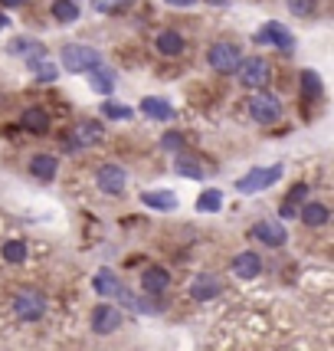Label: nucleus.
I'll use <instances>...</instances> for the list:
<instances>
[{"label":"nucleus","mask_w":334,"mask_h":351,"mask_svg":"<svg viewBox=\"0 0 334 351\" xmlns=\"http://www.w3.org/2000/svg\"><path fill=\"white\" fill-rule=\"evenodd\" d=\"M62 66H66V73H92V69H99L102 66V56H99V49L95 46H86V43H66L62 46Z\"/></svg>","instance_id":"f257e3e1"},{"label":"nucleus","mask_w":334,"mask_h":351,"mask_svg":"<svg viewBox=\"0 0 334 351\" xmlns=\"http://www.w3.org/2000/svg\"><path fill=\"white\" fill-rule=\"evenodd\" d=\"M14 312H16V319H23V322H40L46 315V295L40 289H33V286L20 289L14 295Z\"/></svg>","instance_id":"f03ea898"},{"label":"nucleus","mask_w":334,"mask_h":351,"mask_svg":"<svg viewBox=\"0 0 334 351\" xmlns=\"http://www.w3.org/2000/svg\"><path fill=\"white\" fill-rule=\"evenodd\" d=\"M282 165H272V168H253L249 174H243L240 181H236V191L240 194H256V191H266V187H272L279 178H282Z\"/></svg>","instance_id":"7ed1b4c3"},{"label":"nucleus","mask_w":334,"mask_h":351,"mask_svg":"<svg viewBox=\"0 0 334 351\" xmlns=\"http://www.w3.org/2000/svg\"><path fill=\"white\" fill-rule=\"evenodd\" d=\"M249 115H253L259 125H272L282 119V102L275 99L272 92H256L253 102H249Z\"/></svg>","instance_id":"20e7f679"},{"label":"nucleus","mask_w":334,"mask_h":351,"mask_svg":"<svg viewBox=\"0 0 334 351\" xmlns=\"http://www.w3.org/2000/svg\"><path fill=\"white\" fill-rule=\"evenodd\" d=\"M236 76H240V82L249 86V89H262V86L269 82V62L262 60V56H246V60H240Z\"/></svg>","instance_id":"39448f33"},{"label":"nucleus","mask_w":334,"mask_h":351,"mask_svg":"<svg viewBox=\"0 0 334 351\" xmlns=\"http://www.w3.org/2000/svg\"><path fill=\"white\" fill-rule=\"evenodd\" d=\"M207 62H210L216 73L229 76V73L240 69V49L233 43H213L210 49H207Z\"/></svg>","instance_id":"423d86ee"},{"label":"nucleus","mask_w":334,"mask_h":351,"mask_svg":"<svg viewBox=\"0 0 334 351\" xmlns=\"http://www.w3.org/2000/svg\"><path fill=\"white\" fill-rule=\"evenodd\" d=\"M253 40H256V46H279V49H285V53H289L292 46H295L292 33L285 30L279 20H269V23H266V27H262V30H259Z\"/></svg>","instance_id":"0eeeda50"},{"label":"nucleus","mask_w":334,"mask_h":351,"mask_svg":"<svg viewBox=\"0 0 334 351\" xmlns=\"http://www.w3.org/2000/svg\"><path fill=\"white\" fill-rule=\"evenodd\" d=\"M95 184H99V191H105V194H122L125 187H128V171L122 165H102L99 174H95Z\"/></svg>","instance_id":"6e6552de"},{"label":"nucleus","mask_w":334,"mask_h":351,"mask_svg":"<svg viewBox=\"0 0 334 351\" xmlns=\"http://www.w3.org/2000/svg\"><path fill=\"white\" fill-rule=\"evenodd\" d=\"M69 135H73L69 138V145H73V148H89V145H99L105 132H102V125L95 122V119H86V122H79Z\"/></svg>","instance_id":"1a4fd4ad"},{"label":"nucleus","mask_w":334,"mask_h":351,"mask_svg":"<svg viewBox=\"0 0 334 351\" xmlns=\"http://www.w3.org/2000/svg\"><path fill=\"white\" fill-rule=\"evenodd\" d=\"M253 237L262 240L266 246H282L289 240V233H285V223L282 220H259L256 227H253Z\"/></svg>","instance_id":"9d476101"},{"label":"nucleus","mask_w":334,"mask_h":351,"mask_svg":"<svg viewBox=\"0 0 334 351\" xmlns=\"http://www.w3.org/2000/svg\"><path fill=\"white\" fill-rule=\"evenodd\" d=\"M118 325H122V308L95 306V312H92V328H95L99 335H112Z\"/></svg>","instance_id":"9b49d317"},{"label":"nucleus","mask_w":334,"mask_h":351,"mask_svg":"<svg viewBox=\"0 0 334 351\" xmlns=\"http://www.w3.org/2000/svg\"><path fill=\"white\" fill-rule=\"evenodd\" d=\"M229 266H233V273L240 276V279H256V276L262 273V260H259L253 250H243V253H236Z\"/></svg>","instance_id":"f8f14e48"},{"label":"nucleus","mask_w":334,"mask_h":351,"mask_svg":"<svg viewBox=\"0 0 334 351\" xmlns=\"http://www.w3.org/2000/svg\"><path fill=\"white\" fill-rule=\"evenodd\" d=\"M20 128L30 132V135H46V132H49V115H46V108L30 106L23 115H20Z\"/></svg>","instance_id":"ddd939ff"},{"label":"nucleus","mask_w":334,"mask_h":351,"mask_svg":"<svg viewBox=\"0 0 334 351\" xmlns=\"http://www.w3.org/2000/svg\"><path fill=\"white\" fill-rule=\"evenodd\" d=\"M14 56H27V60H46V49H43V43L40 40H30V36H16L14 43L7 46Z\"/></svg>","instance_id":"4468645a"},{"label":"nucleus","mask_w":334,"mask_h":351,"mask_svg":"<svg viewBox=\"0 0 334 351\" xmlns=\"http://www.w3.org/2000/svg\"><path fill=\"white\" fill-rule=\"evenodd\" d=\"M190 295L197 299V302H207V299H213V295H220V279L216 276H197L194 282H190Z\"/></svg>","instance_id":"2eb2a0df"},{"label":"nucleus","mask_w":334,"mask_h":351,"mask_svg":"<svg viewBox=\"0 0 334 351\" xmlns=\"http://www.w3.org/2000/svg\"><path fill=\"white\" fill-rule=\"evenodd\" d=\"M89 79H92V89L99 92V95H112V92H115V86H118V76H115V69H108V66H99V69H92Z\"/></svg>","instance_id":"dca6fc26"},{"label":"nucleus","mask_w":334,"mask_h":351,"mask_svg":"<svg viewBox=\"0 0 334 351\" xmlns=\"http://www.w3.org/2000/svg\"><path fill=\"white\" fill-rule=\"evenodd\" d=\"M154 46H157L161 56H181L183 53V36L177 30H161L157 33V40H154Z\"/></svg>","instance_id":"f3484780"},{"label":"nucleus","mask_w":334,"mask_h":351,"mask_svg":"<svg viewBox=\"0 0 334 351\" xmlns=\"http://www.w3.org/2000/svg\"><path fill=\"white\" fill-rule=\"evenodd\" d=\"M141 286H144L148 295H157V292H164L170 286V276L161 266H151V269H144V276H141Z\"/></svg>","instance_id":"a211bd4d"},{"label":"nucleus","mask_w":334,"mask_h":351,"mask_svg":"<svg viewBox=\"0 0 334 351\" xmlns=\"http://www.w3.org/2000/svg\"><path fill=\"white\" fill-rule=\"evenodd\" d=\"M92 289L99 292V295H118L122 292V279L112 273V269H99L95 279H92Z\"/></svg>","instance_id":"6ab92c4d"},{"label":"nucleus","mask_w":334,"mask_h":351,"mask_svg":"<svg viewBox=\"0 0 334 351\" xmlns=\"http://www.w3.org/2000/svg\"><path fill=\"white\" fill-rule=\"evenodd\" d=\"M298 217H302L308 227H324V223L331 220V210H328L324 204H318V200H311V204H305L302 210H298Z\"/></svg>","instance_id":"aec40b11"},{"label":"nucleus","mask_w":334,"mask_h":351,"mask_svg":"<svg viewBox=\"0 0 334 351\" xmlns=\"http://www.w3.org/2000/svg\"><path fill=\"white\" fill-rule=\"evenodd\" d=\"M141 112H144L148 119H157V122H170V119H174L170 102H167V99H151V95L141 102Z\"/></svg>","instance_id":"412c9836"},{"label":"nucleus","mask_w":334,"mask_h":351,"mask_svg":"<svg viewBox=\"0 0 334 351\" xmlns=\"http://www.w3.org/2000/svg\"><path fill=\"white\" fill-rule=\"evenodd\" d=\"M141 204L151 207V210H174L177 207V197L170 191H144L141 194Z\"/></svg>","instance_id":"4be33fe9"},{"label":"nucleus","mask_w":334,"mask_h":351,"mask_svg":"<svg viewBox=\"0 0 334 351\" xmlns=\"http://www.w3.org/2000/svg\"><path fill=\"white\" fill-rule=\"evenodd\" d=\"M56 168H60V161H56L53 154H36L30 161V171L40 181H53V178H56Z\"/></svg>","instance_id":"5701e85b"},{"label":"nucleus","mask_w":334,"mask_h":351,"mask_svg":"<svg viewBox=\"0 0 334 351\" xmlns=\"http://www.w3.org/2000/svg\"><path fill=\"white\" fill-rule=\"evenodd\" d=\"M308 197V187L305 184H295L292 187V194H289V200L282 204V220H289V217H298V204Z\"/></svg>","instance_id":"b1692460"},{"label":"nucleus","mask_w":334,"mask_h":351,"mask_svg":"<svg viewBox=\"0 0 334 351\" xmlns=\"http://www.w3.org/2000/svg\"><path fill=\"white\" fill-rule=\"evenodd\" d=\"M53 16L60 23H73V20H79V3L76 0H53Z\"/></svg>","instance_id":"393cba45"},{"label":"nucleus","mask_w":334,"mask_h":351,"mask_svg":"<svg viewBox=\"0 0 334 351\" xmlns=\"http://www.w3.org/2000/svg\"><path fill=\"white\" fill-rule=\"evenodd\" d=\"M0 253H3V260H7V263H14V266H20V263L27 260V243H23V240H7Z\"/></svg>","instance_id":"a878e982"},{"label":"nucleus","mask_w":334,"mask_h":351,"mask_svg":"<svg viewBox=\"0 0 334 351\" xmlns=\"http://www.w3.org/2000/svg\"><path fill=\"white\" fill-rule=\"evenodd\" d=\"M30 69H33V76H36V82H56V76H60V69L46 60H33Z\"/></svg>","instance_id":"bb28decb"},{"label":"nucleus","mask_w":334,"mask_h":351,"mask_svg":"<svg viewBox=\"0 0 334 351\" xmlns=\"http://www.w3.org/2000/svg\"><path fill=\"white\" fill-rule=\"evenodd\" d=\"M223 207V194L220 191H203L197 197V210H203V214H216Z\"/></svg>","instance_id":"cd10ccee"},{"label":"nucleus","mask_w":334,"mask_h":351,"mask_svg":"<svg viewBox=\"0 0 334 351\" xmlns=\"http://www.w3.org/2000/svg\"><path fill=\"white\" fill-rule=\"evenodd\" d=\"M102 115H105V119H115V122H128V119H131V115H135V108H128V106H122V102H105V106H102Z\"/></svg>","instance_id":"c85d7f7f"},{"label":"nucleus","mask_w":334,"mask_h":351,"mask_svg":"<svg viewBox=\"0 0 334 351\" xmlns=\"http://www.w3.org/2000/svg\"><path fill=\"white\" fill-rule=\"evenodd\" d=\"M302 89H305V95H311V99L321 95V76L315 69H305L302 73Z\"/></svg>","instance_id":"c756f323"},{"label":"nucleus","mask_w":334,"mask_h":351,"mask_svg":"<svg viewBox=\"0 0 334 351\" xmlns=\"http://www.w3.org/2000/svg\"><path fill=\"white\" fill-rule=\"evenodd\" d=\"M128 3H131V0H92V10H95V14H115V10H122Z\"/></svg>","instance_id":"7c9ffc66"},{"label":"nucleus","mask_w":334,"mask_h":351,"mask_svg":"<svg viewBox=\"0 0 334 351\" xmlns=\"http://www.w3.org/2000/svg\"><path fill=\"white\" fill-rule=\"evenodd\" d=\"M289 3V10L295 16H308V14H315V7H318V0H285Z\"/></svg>","instance_id":"2f4dec72"},{"label":"nucleus","mask_w":334,"mask_h":351,"mask_svg":"<svg viewBox=\"0 0 334 351\" xmlns=\"http://www.w3.org/2000/svg\"><path fill=\"white\" fill-rule=\"evenodd\" d=\"M174 168H177V174H183V178H203V171H200L197 165H190V161H174Z\"/></svg>","instance_id":"473e14b6"},{"label":"nucleus","mask_w":334,"mask_h":351,"mask_svg":"<svg viewBox=\"0 0 334 351\" xmlns=\"http://www.w3.org/2000/svg\"><path fill=\"white\" fill-rule=\"evenodd\" d=\"M161 145H164L167 152H174V148H181V145H183V138L177 135V132H167V135L161 138Z\"/></svg>","instance_id":"72a5a7b5"},{"label":"nucleus","mask_w":334,"mask_h":351,"mask_svg":"<svg viewBox=\"0 0 334 351\" xmlns=\"http://www.w3.org/2000/svg\"><path fill=\"white\" fill-rule=\"evenodd\" d=\"M164 3H170V7H194L197 0H164Z\"/></svg>","instance_id":"f704fd0d"},{"label":"nucleus","mask_w":334,"mask_h":351,"mask_svg":"<svg viewBox=\"0 0 334 351\" xmlns=\"http://www.w3.org/2000/svg\"><path fill=\"white\" fill-rule=\"evenodd\" d=\"M3 7H20V3H30V0H0Z\"/></svg>","instance_id":"c9c22d12"}]
</instances>
